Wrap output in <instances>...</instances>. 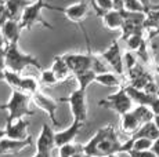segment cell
I'll use <instances>...</instances> for the list:
<instances>
[{
    "instance_id": "obj_36",
    "label": "cell",
    "mask_w": 159,
    "mask_h": 157,
    "mask_svg": "<svg viewBox=\"0 0 159 157\" xmlns=\"http://www.w3.org/2000/svg\"><path fill=\"white\" fill-rule=\"evenodd\" d=\"M151 150L155 153V155H157V157H159V138L154 141V145H152Z\"/></svg>"
},
{
    "instance_id": "obj_43",
    "label": "cell",
    "mask_w": 159,
    "mask_h": 157,
    "mask_svg": "<svg viewBox=\"0 0 159 157\" xmlns=\"http://www.w3.org/2000/svg\"><path fill=\"white\" fill-rule=\"evenodd\" d=\"M154 70H155V73H158V74H159V65L155 66V68H154Z\"/></svg>"
},
{
    "instance_id": "obj_32",
    "label": "cell",
    "mask_w": 159,
    "mask_h": 157,
    "mask_svg": "<svg viewBox=\"0 0 159 157\" xmlns=\"http://www.w3.org/2000/svg\"><path fill=\"white\" fill-rule=\"evenodd\" d=\"M8 19H10V15H8L7 8H6L4 4H2L0 6V28H3V25H4Z\"/></svg>"
},
{
    "instance_id": "obj_23",
    "label": "cell",
    "mask_w": 159,
    "mask_h": 157,
    "mask_svg": "<svg viewBox=\"0 0 159 157\" xmlns=\"http://www.w3.org/2000/svg\"><path fill=\"white\" fill-rule=\"evenodd\" d=\"M131 137L133 138H148V139L155 141L159 138V128L157 127L154 120H152V121H148V123H145V124H143L141 128L134 135H131Z\"/></svg>"
},
{
    "instance_id": "obj_17",
    "label": "cell",
    "mask_w": 159,
    "mask_h": 157,
    "mask_svg": "<svg viewBox=\"0 0 159 157\" xmlns=\"http://www.w3.org/2000/svg\"><path fill=\"white\" fill-rule=\"evenodd\" d=\"M32 145V137H29L25 141H18V139H11V138H3L0 139V156L7 155V153H17L20 150L25 149L26 146Z\"/></svg>"
},
{
    "instance_id": "obj_7",
    "label": "cell",
    "mask_w": 159,
    "mask_h": 157,
    "mask_svg": "<svg viewBox=\"0 0 159 157\" xmlns=\"http://www.w3.org/2000/svg\"><path fill=\"white\" fill-rule=\"evenodd\" d=\"M133 99L130 98V95L126 92L125 86L119 88V91H116L115 94L108 95L107 98L101 99L98 102V106L107 108V109H111L116 112L119 116H123V114L129 113L133 109Z\"/></svg>"
},
{
    "instance_id": "obj_41",
    "label": "cell",
    "mask_w": 159,
    "mask_h": 157,
    "mask_svg": "<svg viewBox=\"0 0 159 157\" xmlns=\"http://www.w3.org/2000/svg\"><path fill=\"white\" fill-rule=\"evenodd\" d=\"M72 157H86V156H84V153L82 152V153H76V155H73Z\"/></svg>"
},
{
    "instance_id": "obj_19",
    "label": "cell",
    "mask_w": 159,
    "mask_h": 157,
    "mask_svg": "<svg viewBox=\"0 0 159 157\" xmlns=\"http://www.w3.org/2000/svg\"><path fill=\"white\" fill-rule=\"evenodd\" d=\"M2 31H3V35H4V39H6V41H7V44L18 43V41H20V35H21L22 28H21L18 19H8L7 22L3 25Z\"/></svg>"
},
{
    "instance_id": "obj_14",
    "label": "cell",
    "mask_w": 159,
    "mask_h": 157,
    "mask_svg": "<svg viewBox=\"0 0 159 157\" xmlns=\"http://www.w3.org/2000/svg\"><path fill=\"white\" fill-rule=\"evenodd\" d=\"M86 125V123L78 121V120H73V123L68 127L66 129L60 132H56V146L61 147L66 143H71V142L78 137V134L80 132V129Z\"/></svg>"
},
{
    "instance_id": "obj_8",
    "label": "cell",
    "mask_w": 159,
    "mask_h": 157,
    "mask_svg": "<svg viewBox=\"0 0 159 157\" xmlns=\"http://www.w3.org/2000/svg\"><path fill=\"white\" fill-rule=\"evenodd\" d=\"M60 102H66L71 106V112L73 114V120L86 123L87 124V104H86V88H80L71 92L69 96L58 99Z\"/></svg>"
},
{
    "instance_id": "obj_35",
    "label": "cell",
    "mask_w": 159,
    "mask_h": 157,
    "mask_svg": "<svg viewBox=\"0 0 159 157\" xmlns=\"http://www.w3.org/2000/svg\"><path fill=\"white\" fill-rule=\"evenodd\" d=\"M151 110L154 112L155 114H159V96L155 99V102L151 105Z\"/></svg>"
},
{
    "instance_id": "obj_29",
    "label": "cell",
    "mask_w": 159,
    "mask_h": 157,
    "mask_svg": "<svg viewBox=\"0 0 159 157\" xmlns=\"http://www.w3.org/2000/svg\"><path fill=\"white\" fill-rule=\"evenodd\" d=\"M130 138L133 139L131 149L134 150H149L152 147V145H154V141L148 139V138H133V137Z\"/></svg>"
},
{
    "instance_id": "obj_30",
    "label": "cell",
    "mask_w": 159,
    "mask_h": 157,
    "mask_svg": "<svg viewBox=\"0 0 159 157\" xmlns=\"http://www.w3.org/2000/svg\"><path fill=\"white\" fill-rule=\"evenodd\" d=\"M114 10V0H96V7L94 11L97 13V15H101L102 11Z\"/></svg>"
},
{
    "instance_id": "obj_2",
    "label": "cell",
    "mask_w": 159,
    "mask_h": 157,
    "mask_svg": "<svg viewBox=\"0 0 159 157\" xmlns=\"http://www.w3.org/2000/svg\"><path fill=\"white\" fill-rule=\"evenodd\" d=\"M89 48L87 54H64L62 58L68 63L72 74L83 70H94L96 73H104L108 72L104 61L100 59L98 55H94Z\"/></svg>"
},
{
    "instance_id": "obj_38",
    "label": "cell",
    "mask_w": 159,
    "mask_h": 157,
    "mask_svg": "<svg viewBox=\"0 0 159 157\" xmlns=\"http://www.w3.org/2000/svg\"><path fill=\"white\" fill-rule=\"evenodd\" d=\"M6 138V129L4 128H0V139Z\"/></svg>"
},
{
    "instance_id": "obj_44",
    "label": "cell",
    "mask_w": 159,
    "mask_h": 157,
    "mask_svg": "<svg viewBox=\"0 0 159 157\" xmlns=\"http://www.w3.org/2000/svg\"><path fill=\"white\" fill-rule=\"evenodd\" d=\"M2 4H6V0H0V6Z\"/></svg>"
},
{
    "instance_id": "obj_31",
    "label": "cell",
    "mask_w": 159,
    "mask_h": 157,
    "mask_svg": "<svg viewBox=\"0 0 159 157\" xmlns=\"http://www.w3.org/2000/svg\"><path fill=\"white\" fill-rule=\"evenodd\" d=\"M126 155L129 157H157L154 152L151 149L149 150H134V149H130L126 152Z\"/></svg>"
},
{
    "instance_id": "obj_25",
    "label": "cell",
    "mask_w": 159,
    "mask_h": 157,
    "mask_svg": "<svg viewBox=\"0 0 159 157\" xmlns=\"http://www.w3.org/2000/svg\"><path fill=\"white\" fill-rule=\"evenodd\" d=\"M40 83L46 87H54L58 86L61 83L60 78L57 77V74L54 73L53 69H47V70H42L40 72Z\"/></svg>"
},
{
    "instance_id": "obj_20",
    "label": "cell",
    "mask_w": 159,
    "mask_h": 157,
    "mask_svg": "<svg viewBox=\"0 0 159 157\" xmlns=\"http://www.w3.org/2000/svg\"><path fill=\"white\" fill-rule=\"evenodd\" d=\"M104 87H123L126 84L125 78H120V76H118L116 73H111V72H104V73H97L96 81Z\"/></svg>"
},
{
    "instance_id": "obj_13",
    "label": "cell",
    "mask_w": 159,
    "mask_h": 157,
    "mask_svg": "<svg viewBox=\"0 0 159 157\" xmlns=\"http://www.w3.org/2000/svg\"><path fill=\"white\" fill-rule=\"evenodd\" d=\"M28 127L29 123L25 119H18L15 121L6 124V137L11 138V139H18V141H25L28 139L30 135L28 134Z\"/></svg>"
},
{
    "instance_id": "obj_37",
    "label": "cell",
    "mask_w": 159,
    "mask_h": 157,
    "mask_svg": "<svg viewBox=\"0 0 159 157\" xmlns=\"http://www.w3.org/2000/svg\"><path fill=\"white\" fill-rule=\"evenodd\" d=\"M33 157H51V152H36Z\"/></svg>"
},
{
    "instance_id": "obj_6",
    "label": "cell",
    "mask_w": 159,
    "mask_h": 157,
    "mask_svg": "<svg viewBox=\"0 0 159 157\" xmlns=\"http://www.w3.org/2000/svg\"><path fill=\"white\" fill-rule=\"evenodd\" d=\"M53 6L54 4H50V3L44 2V0H35L32 2L28 7L24 10L22 15H21V19H20V25L22 29H30L33 25L36 23H40L43 25L44 28L47 29H54L53 25L47 22V21L43 19L42 17V10L47 8V10H53Z\"/></svg>"
},
{
    "instance_id": "obj_34",
    "label": "cell",
    "mask_w": 159,
    "mask_h": 157,
    "mask_svg": "<svg viewBox=\"0 0 159 157\" xmlns=\"http://www.w3.org/2000/svg\"><path fill=\"white\" fill-rule=\"evenodd\" d=\"M6 46H7V41H6V39H4V35H3L2 28H0V51L4 50Z\"/></svg>"
},
{
    "instance_id": "obj_22",
    "label": "cell",
    "mask_w": 159,
    "mask_h": 157,
    "mask_svg": "<svg viewBox=\"0 0 159 157\" xmlns=\"http://www.w3.org/2000/svg\"><path fill=\"white\" fill-rule=\"evenodd\" d=\"M51 69H53L54 73L57 74V77L60 78L61 83L65 81V80H68L69 74L72 73L71 69H69V66H68V63H66L65 59L62 58V55H56L54 57V62H53Z\"/></svg>"
},
{
    "instance_id": "obj_28",
    "label": "cell",
    "mask_w": 159,
    "mask_h": 157,
    "mask_svg": "<svg viewBox=\"0 0 159 157\" xmlns=\"http://www.w3.org/2000/svg\"><path fill=\"white\" fill-rule=\"evenodd\" d=\"M60 149V157H72L76 153H82L83 152V145H78V143H66L64 146L58 147Z\"/></svg>"
},
{
    "instance_id": "obj_4",
    "label": "cell",
    "mask_w": 159,
    "mask_h": 157,
    "mask_svg": "<svg viewBox=\"0 0 159 157\" xmlns=\"http://www.w3.org/2000/svg\"><path fill=\"white\" fill-rule=\"evenodd\" d=\"M4 62L8 70L17 72V73H21L28 66H35L36 69L42 70V63L39 62V59L30 54H24L18 47V43H11L6 46Z\"/></svg>"
},
{
    "instance_id": "obj_3",
    "label": "cell",
    "mask_w": 159,
    "mask_h": 157,
    "mask_svg": "<svg viewBox=\"0 0 159 157\" xmlns=\"http://www.w3.org/2000/svg\"><path fill=\"white\" fill-rule=\"evenodd\" d=\"M30 101H32L30 94H26L20 90H13L10 101L4 105H0V110H8L6 124H10L18 119H24L25 116H33L35 112L29 108Z\"/></svg>"
},
{
    "instance_id": "obj_21",
    "label": "cell",
    "mask_w": 159,
    "mask_h": 157,
    "mask_svg": "<svg viewBox=\"0 0 159 157\" xmlns=\"http://www.w3.org/2000/svg\"><path fill=\"white\" fill-rule=\"evenodd\" d=\"M30 0H6V8L8 11L10 19H21L24 10L30 4Z\"/></svg>"
},
{
    "instance_id": "obj_26",
    "label": "cell",
    "mask_w": 159,
    "mask_h": 157,
    "mask_svg": "<svg viewBox=\"0 0 159 157\" xmlns=\"http://www.w3.org/2000/svg\"><path fill=\"white\" fill-rule=\"evenodd\" d=\"M125 10L127 11H133V13H144V14H148L149 8L147 7L144 3L141 0H125Z\"/></svg>"
},
{
    "instance_id": "obj_24",
    "label": "cell",
    "mask_w": 159,
    "mask_h": 157,
    "mask_svg": "<svg viewBox=\"0 0 159 157\" xmlns=\"http://www.w3.org/2000/svg\"><path fill=\"white\" fill-rule=\"evenodd\" d=\"M73 76H75V78L78 80L79 87H80V88H86L87 90V87L90 86L91 83L96 81L97 73L94 70H83V72H78V73H75Z\"/></svg>"
},
{
    "instance_id": "obj_27",
    "label": "cell",
    "mask_w": 159,
    "mask_h": 157,
    "mask_svg": "<svg viewBox=\"0 0 159 157\" xmlns=\"http://www.w3.org/2000/svg\"><path fill=\"white\" fill-rule=\"evenodd\" d=\"M145 41H147V39H144V35H143V33H137V35H131L130 37L127 39L126 46L130 51L137 53V51L143 47V44H144Z\"/></svg>"
},
{
    "instance_id": "obj_15",
    "label": "cell",
    "mask_w": 159,
    "mask_h": 157,
    "mask_svg": "<svg viewBox=\"0 0 159 157\" xmlns=\"http://www.w3.org/2000/svg\"><path fill=\"white\" fill-rule=\"evenodd\" d=\"M36 147L38 152H51L53 147H56V132L50 124H43L42 127V131L36 141Z\"/></svg>"
},
{
    "instance_id": "obj_45",
    "label": "cell",
    "mask_w": 159,
    "mask_h": 157,
    "mask_svg": "<svg viewBox=\"0 0 159 157\" xmlns=\"http://www.w3.org/2000/svg\"><path fill=\"white\" fill-rule=\"evenodd\" d=\"M108 157H118V155H111V156H108Z\"/></svg>"
},
{
    "instance_id": "obj_16",
    "label": "cell",
    "mask_w": 159,
    "mask_h": 157,
    "mask_svg": "<svg viewBox=\"0 0 159 157\" xmlns=\"http://www.w3.org/2000/svg\"><path fill=\"white\" fill-rule=\"evenodd\" d=\"M125 90H126V92L130 95V98L133 99L134 104L144 105V106H149V108H151V105L155 102V99L159 96L157 94H149V92L144 91V90L134 88V87L129 86V84H126V86H125Z\"/></svg>"
},
{
    "instance_id": "obj_33",
    "label": "cell",
    "mask_w": 159,
    "mask_h": 157,
    "mask_svg": "<svg viewBox=\"0 0 159 157\" xmlns=\"http://www.w3.org/2000/svg\"><path fill=\"white\" fill-rule=\"evenodd\" d=\"M6 62H4V50L0 51V81L4 80V70H6Z\"/></svg>"
},
{
    "instance_id": "obj_5",
    "label": "cell",
    "mask_w": 159,
    "mask_h": 157,
    "mask_svg": "<svg viewBox=\"0 0 159 157\" xmlns=\"http://www.w3.org/2000/svg\"><path fill=\"white\" fill-rule=\"evenodd\" d=\"M155 117V113L151 110L149 106H144V105H139L137 108L131 109L129 113L120 116V129L123 134L134 135L143 124L148 121H152Z\"/></svg>"
},
{
    "instance_id": "obj_9",
    "label": "cell",
    "mask_w": 159,
    "mask_h": 157,
    "mask_svg": "<svg viewBox=\"0 0 159 157\" xmlns=\"http://www.w3.org/2000/svg\"><path fill=\"white\" fill-rule=\"evenodd\" d=\"M4 81H7L8 86L13 87V90H20L26 94H35L40 90V83L32 76H20V73L13 70H4Z\"/></svg>"
},
{
    "instance_id": "obj_11",
    "label": "cell",
    "mask_w": 159,
    "mask_h": 157,
    "mask_svg": "<svg viewBox=\"0 0 159 157\" xmlns=\"http://www.w3.org/2000/svg\"><path fill=\"white\" fill-rule=\"evenodd\" d=\"M32 102L38 108H40L42 110H44L46 113L48 114L50 120L53 121V125L60 127V121H58L57 117H56V112L58 109V104H60V101H54L53 98H50V96L43 94L42 90H39V91H36L35 94H32Z\"/></svg>"
},
{
    "instance_id": "obj_39",
    "label": "cell",
    "mask_w": 159,
    "mask_h": 157,
    "mask_svg": "<svg viewBox=\"0 0 159 157\" xmlns=\"http://www.w3.org/2000/svg\"><path fill=\"white\" fill-rule=\"evenodd\" d=\"M141 2L144 3V4L147 6V7L149 8V10H151V8H152V4H151V3H149V0H141Z\"/></svg>"
},
{
    "instance_id": "obj_42",
    "label": "cell",
    "mask_w": 159,
    "mask_h": 157,
    "mask_svg": "<svg viewBox=\"0 0 159 157\" xmlns=\"http://www.w3.org/2000/svg\"><path fill=\"white\" fill-rule=\"evenodd\" d=\"M90 2V6H93V8L96 7V0H89Z\"/></svg>"
},
{
    "instance_id": "obj_1",
    "label": "cell",
    "mask_w": 159,
    "mask_h": 157,
    "mask_svg": "<svg viewBox=\"0 0 159 157\" xmlns=\"http://www.w3.org/2000/svg\"><path fill=\"white\" fill-rule=\"evenodd\" d=\"M123 152V142L119 141L116 129L112 124L100 128L94 137L83 145V153L86 157H108Z\"/></svg>"
},
{
    "instance_id": "obj_18",
    "label": "cell",
    "mask_w": 159,
    "mask_h": 157,
    "mask_svg": "<svg viewBox=\"0 0 159 157\" xmlns=\"http://www.w3.org/2000/svg\"><path fill=\"white\" fill-rule=\"evenodd\" d=\"M102 23L107 29L109 31H120L122 26H123V17H122L120 11L119 10H108V11H102L101 15Z\"/></svg>"
},
{
    "instance_id": "obj_40",
    "label": "cell",
    "mask_w": 159,
    "mask_h": 157,
    "mask_svg": "<svg viewBox=\"0 0 159 157\" xmlns=\"http://www.w3.org/2000/svg\"><path fill=\"white\" fill-rule=\"evenodd\" d=\"M154 121H155V124H157V127L159 128V114H155V117H154Z\"/></svg>"
},
{
    "instance_id": "obj_10",
    "label": "cell",
    "mask_w": 159,
    "mask_h": 157,
    "mask_svg": "<svg viewBox=\"0 0 159 157\" xmlns=\"http://www.w3.org/2000/svg\"><path fill=\"white\" fill-rule=\"evenodd\" d=\"M98 57L101 59H104V62H107L118 76H120L122 78L126 80L125 77V62H123V57H122V51L119 47V41L114 40L112 44L107 48L105 51L98 54Z\"/></svg>"
},
{
    "instance_id": "obj_12",
    "label": "cell",
    "mask_w": 159,
    "mask_h": 157,
    "mask_svg": "<svg viewBox=\"0 0 159 157\" xmlns=\"http://www.w3.org/2000/svg\"><path fill=\"white\" fill-rule=\"evenodd\" d=\"M89 4H90L89 0H83V2H79V3H76V4H71V6H68V7L53 6V10L51 11L62 13V14H65L69 21H72V22H75V23H80L89 14Z\"/></svg>"
}]
</instances>
